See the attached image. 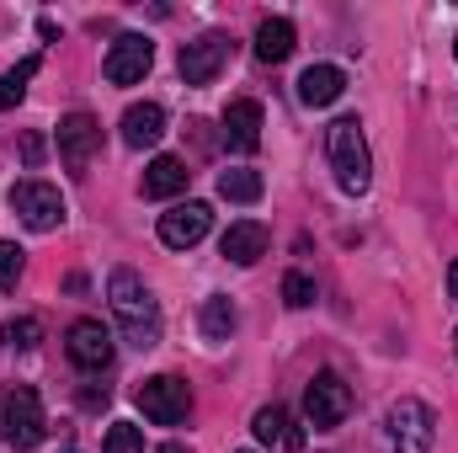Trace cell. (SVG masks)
I'll return each mask as SVG.
<instances>
[{"label":"cell","mask_w":458,"mask_h":453,"mask_svg":"<svg viewBox=\"0 0 458 453\" xmlns=\"http://www.w3.org/2000/svg\"><path fill=\"white\" fill-rule=\"evenodd\" d=\"M107 299H113V315H117V326H123V337L133 341L139 352H149L160 341V304H155L149 283L133 267H117L113 278H107Z\"/></svg>","instance_id":"cell-1"},{"label":"cell","mask_w":458,"mask_h":453,"mask_svg":"<svg viewBox=\"0 0 458 453\" xmlns=\"http://www.w3.org/2000/svg\"><path fill=\"white\" fill-rule=\"evenodd\" d=\"M326 150H331V171H336V187L342 192H368L373 182V155H368V139H362V123L357 117H336L326 128Z\"/></svg>","instance_id":"cell-2"},{"label":"cell","mask_w":458,"mask_h":453,"mask_svg":"<svg viewBox=\"0 0 458 453\" xmlns=\"http://www.w3.org/2000/svg\"><path fill=\"white\" fill-rule=\"evenodd\" d=\"M43 432H48V422H43L38 389H32V384H11L5 400H0V438H5L16 453H27V449L43 443Z\"/></svg>","instance_id":"cell-3"},{"label":"cell","mask_w":458,"mask_h":453,"mask_svg":"<svg viewBox=\"0 0 458 453\" xmlns=\"http://www.w3.org/2000/svg\"><path fill=\"white\" fill-rule=\"evenodd\" d=\"M437 443V416L427 400H394L389 406V453H432Z\"/></svg>","instance_id":"cell-4"},{"label":"cell","mask_w":458,"mask_h":453,"mask_svg":"<svg viewBox=\"0 0 458 453\" xmlns=\"http://www.w3.org/2000/svg\"><path fill=\"white\" fill-rule=\"evenodd\" d=\"M139 411H144L155 427H176V422H187V411H192V389H187L176 373H155V379L139 384Z\"/></svg>","instance_id":"cell-5"},{"label":"cell","mask_w":458,"mask_h":453,"mask_svg":"<svg viewBox=\"0 0 458 453\" xmlns=\"http://www.w3.org/2000/svg\"><path fill=\"white\" fill-rule=\"evenodd\" d=\"M11 214L27 229L48 235V229L64 225V198H59V187H48V182H16V187H11Z\"/></svg>","instance_id":"cell-6"},{"label":"cell","mask_w":458,"mask_h":453,"mask_svg":"<svg viewBox=\"0 0 458 453\" xmlns=\"http://www.w3.org/2000/svg\"><path fill=\"white\" fill-rule=\"evenodd\" d=\"M346 411H352V389L342 384V373L320 368V373L310 379V389H304V416H310V427H342Z\"/></svg>","instance_id":"cell-7"},{"label":"cell","mask_w":458,"mask_h":453,"mask_svg":"<svg viewBox=\"0 0 458 453\" xmlns=\"http://www.w3.org/2000/svg\"><path fill=\"white\" fill-rule=\"evenodd\" d=\"M149 64H155V43L144 38V32H123L113 48H107V81L113 86H139L144 75H149Z\"/></svg>","instance_id":"cell-8"},{"label":"cell","mask_w":458,"mask_h":453,"mask_svg":"<svg viewBox=\"0 0 458 453\" xmlns=\"http://www.w3.org/2000/svg\"><path fill=\"white\" fill-rule=\"evenodd\" d=\"M64 346H70V363L75 368H86V373H102V368H113V331L102 326V321H75L70 331H64Z\"/></svg>","instance_id":"cell-9"},{"label":"cell","mask_w":458,"mask_h":453,"mask_svg":"<svg viewBox=\"0 0 458 453\" xmlns=\"http://www.w3.org/2000/svg\"><path fill=\"white\" fill-rule=\"evenodd\" d=\"M229 59V38L225 32H203V38H192V43H182V81L187 86H208L219 70H225Z\"/></svg>","instance_id":"cell-10"},{"label":"cell","mask_w":458,"mask_h":453,"mask_svg":"<svg viewBox=\"0 0 458 453\" xmlns=\"http://www.w3.org/2000/svg\"><path fill=\"white\" fill-rule=\"evenodd\" d=\"M97 144H102V128H97V117H91V113L59 117V155H64V166H70L75 176H86V166H91Z\"/></svg>","instance_id":"cell-11"},{"label":"cell","mask_w":458,"mask_h":453,"mask_svg":"<svg viewBox=\"0 0 458 453\" xmlns=\"http://www.w3.org/2000/svg\"><path fill=\"white\" fill-rule=\"evenodd\" d=\"M208 225H214V209L208 203H176L171 214H160V240L171 251H192L208 235Z\"/></svg>","instance_id":"cell-12"},{"label":"cell","mask_w":458,"mask_h":453,"mask_svg":"<svg viewBox=\"0 0 458 453\" xmlns=\"http://www.w3.org/2000/svg\"><path fill=\"white\" fill-rule=\"evenodd\" d=\"M225 144L234 150V155L261 150V102H250V97L229 102L225 107Z\"/></svg>","instance_id":"cell-13"},{"label":"cell","mask_w":458,"mask_h":453,"mask_svg":"<svg viewBox=\"0 0 458 453\" xmlns=\"http://www.w3.org/2000/svg\"><path fill=\"white\" fill-rule=\"evenodd\" d=\"M250 432H256V443H267V449H283V453L304 449V432L293 427V416H288L283 406H261V411L250 416Z\"/></svg>","instance_id":"cell-14"},{"label":"cell","mask_w":458,"mask_h":453,"mask_svg":"<svg viewBox=\"0 0 458 453\" xmlns=\"http://www.w3.org/2000/svg\"><path fill=\"white\" fill-rule=\"evenodd\" d=\"M160 133H165V107L133 102V107L123 113V144H128V150H149V144H160Z\"/></svg>","instance_id":"cell-15"},{"label":"cell","mask_w":458,"mask_h":453,"mask_svg":"<svg viewBox=\"0 0 458 453\" xmlns=\"http://www.w3.org/2000/svg\"><path fill=\"white\" fill-rule=\"evenodd\" d=\"M219 251H225L234 267H256V261L267 256V229L256 225V219H240V225H229V229H225Z\"/></svg>","instance_id":"cell-16"},{"label":"cell","mask_w":458,"mask_h":453,"mask_svg":"<svg viewBox=\"0 0 458 453\" xmlns=\"http://www.w3.org/2000/svg\"><path fill=\"white\" fill-rule=\"evenodd\" d=\"M342 91H346V75L336 64H310V70L299 75V102H304V107H331Z\"/></svg>","instance_id":"cell-17"},{"label":"cell","mask_w":458,"mask_h":453,"mask_svg":"<svg viewBox=\"0 0 458 453\" xmlns=\"http://www.w3.org/2000/svg\"><path fill=\"white\" fill-rule=\"evenodd\" d=\"M187 166L176 160V155H155L149 166H144V198H176V192H187Z\"/></svg>","instance_id":"cell-18"},{"label":"cell","mask_w":458,"mask_h":453,"mask_svg":"<svg viewBox=\"0 0 458 453\" xmlns=\"http://www.w3.org/2000/svg\"><path fill=\"white\" fill-rule=\"evenodd\" d=\"M288 54H293V21L288 16H267L256 27V59L261 64H283Z\"/></svg>","instance_id":"cell-19"},{"label":"cell","mask_w":458,"mask_h":453,"mask_svg":"<svg viewBox=\"0 0 458 453\" xmlns=\"http://www.w3.org/2000/svg\"><path fill=\"white\" fill-rule=\"evenodd\" d=\"M198 326H203V337L208 341H229L234 337V304H229V294H208V299H203Z\"/></svg>","instance_id":"cell-20"},{"label":"cell","mask_w":458,"mask_h":453,"mask_svg":"<svg viewBox=\"0 0 458 453\" xmlns=\"http://www.w3.org/2000/svg\"><path fill=\"white\" fill-rule=\"evenodd\" d=\"M267 187H261V171H245V166H234V171H225L219 176V198H229V203H256Z\"/></svg>","instance_id":"cell-21"},{"label":"cell","mask_w":458,"mask_h":453,"mask_svg":"<svg viewBox=\"0 0 458 453\" xmlns=\"http://www.w3.org/2000/svg\"><path fill=\"white\" fill-rule=\"evenodd\" d=\"M32 75H38V54H27L16 70H5V75H0V107H16V102L27 97V81H32Z\"/></svg>","instance_id":"cell-22"},{"label":"cell","mask_w":458,"mask_h":453,"mask_svg":"<svg viewBox=\"0 0 458 453\" xmlns=\"http://www.w3.org/2000/svg\"><path fill=\"white\" fill-rule=\"evenodd\" d=\"M0 341H5V346H16V352H32V346L43 341V326H38L32 315H16V321H0Z\"/></svg>","instance_id":"cell-23"},{"label":"cell","mask_w":458,"mask_h":453,"mask_svg":"<svg viewBox=\"0 0 458 453\" xmlns=\"http://www.w3.org/2000/svg\"><path fill=\"white\" fill-rule=\"evenodd\" d=\"M283 304L288 310H310L315 304V278L310 272H288L283 278Z\"/></svg>","instance_id":"cell-24"},{"label":"cell","mask_w":458,"mask_h":453,"mask_svg":"<svg viewBox=\"0 0 458 453\" xmlns=\"http://www.w3.org/2000/svg\"><path fill=\"white\" fill-rule=\"evenodd\" d=\"M107 453H144V432L133 422H113L107 427Z\"/></svg>","instance_id":"cell-25"},{"label":"cell","mask_w":458,"mask_h":453,"mask_svg":"<svg viewBox=\"0 0 458 453\" xmlns=\"http://www.w3.org/2000/svg\"><path fill=\"white\" fill-rule=\"evenodd\" d=\"M21 245H11V240H0V288H16L21 283Z\"/></svg>","instance_id":"cell-26"},{"label":"cell","mask_w":458,"mask_h":453,"mask_svg":"<svg viewBox=\"0 0 458 453\" xmlns=\"http://www.w3.org/2000/svg\"><path fill=\"white\" fill-rule=\"evenodd\" d=\"M21 155H27V160L38 166V160H43V139H27V144H21Z\"/></svg>","instance_id":"cell-27"},{"label":"cell","mask_w":458,"mask_h":453,"mask_svg":"<svg viewBox=\"0 0 458 453\" xmlns=\"http://www.w3.org/2000/svg\"><path fill=\"white\" fill-rule=\"evenodd\" d=\"M81 400H86V406H107V384H102V389H81Z\"/></svg>","instance_id":"cell-28"},{"label":"cell","mask_w":458,"mask_h":453,"mask_svg":"<svg viewBox=\"0 0 458 453\" xmlns=\"http://www.w3.org/2000/svg\"><path fill=\"white\" fill-rule=\"evenodd\" d=\"M448 294L458 299V256H454V267H448Z\"/></svg>","instance_id":"cell-29"},{"label":"cell","mask_w":458,"mask_h":453,"mask_svg":"<svg viewBox=\"0 0 458 453\" xmlns=\"http://www.w3.org/2000/svg\"><path fill=\"white\" fill-rule=\"evenodd\" d=\"M160 453H187V449H182V443H165V449H160Z\"/></svg>","instance_id":"cell-30"},{"label":"cell","mask_w":458,"mask_h":453,"mask_svg":"<svg viewBox=\"0 0 458 453\" xmlns=\"http://www.w3.org/2000/svg\"><path fill=\"white\" fill-rule=\"evenodd\" d=\"M454 59H458V38H454Z\"/></svg>","instance_id":"cell-31"},{"label":"cell","mask_w":458,"mask_h":453,"mask_svg":"<svg viewBox=\"0 0 458 453\" xmlns=\"http://www.w3.org/2000/svg\"><path fill=\"white\" fill-rule=\"evenodd\" d=\"M64 453H75V449H64Z\"/></svg>","instance_id":"cell-32"},{"label":"cell","mask_w":458,"mask_h":453,"mask_svg":"<svg viewBox=\"0 0 458 453\" xmlns=\"http://www.w3.org/2000/svg\"><path fill=\"white\" fill-rule=\"evenodd\" d=\"M454 346H458V337H454Z\"/></svg>","instance_id":"cell-33"}]
</instances>
